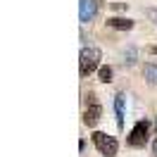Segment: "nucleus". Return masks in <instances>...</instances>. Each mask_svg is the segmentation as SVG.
Returning a JSON list of instances; mask_svg holds the SVG:
<instances>
[{"label":"nucleus","mask_w":157,"mask_h":157,"mask_svg":"<svg viewBox=\"0 0 157 157\" xmlns=\"http://www.w3.org/2000/svg\"><path fill=\"white\" fill-rule=\"evenodd\" d=\"M100 59H102V52L98 48H83L81 50V55H78V74H81V78H86L93 71H98L102 67Z\"/></svg>","instance_id":"f257e3e1"},{"label":"nucleus","mask_w":157,"mask_h":157,"mask_svg":"<svg viewBox=\"0 0 157 157\" xmlns=\"http://www.w3.org/2000/svg\"><path fill=\"white\" fill-rule=\"evenodd\" d=\"M93 145H95V150H98L100 155H105V157H114L117 150H119L117 138L105 133V131H95L93 133Z\"/></svg>","instance_id":"f03ea898"},{"label":"nucleus","mask_w":157,"mask_h":157,"mask_svg":"<svg viewBox=\"0 0 157 157\" xmlns=\"http://www.w3.org/2000/svg\"><path fill=\"white\" fill-rule=\"evenodd\" d=\"M147 140H150V121L140 119V121L133 124L131 133H128V145L131 147H145Z\"/></svg>","instance_id":"7ed1b4c3"},{"label":"nucleus","mask_w":157,"mask_h":157,"mask_svg":"<svg viewBox=\"0 0 157 157\" xmlns=\"http://www.w3.org/2000/svg\"><path fill=\"white\" fill-rule=\"evenodd\" d=\"M98 10H100V0H81L78 2V19L81 24H88L98 17Z\"/></svg>","instance_id":"20e7f679"},{"label":"nucleus","mask_w":157,"mask_h":157,"mask_svg":"<svg viewBox=\"0 0 157 157\" xmlns=\"http://www.w3.org/2000/svg\"><path fill=\"white\" fill-rule=\"evenodd\" d=\"M100 117H102V107H100V102H88V107L83 109V124L93 128L100 121Z\"/></svg>","instance_id":"39448f33"},{"label":"nucleus","mask_w":157,"mask_h":157,"mask_svg":"<svg viewBox=\"0 0 157 157\" xmlns=\"http://www.w3.org/2000/svg\"><path fill=\"white\" fill-rule=\"evenodd\" d=\"M107 26L117 29V31H128V29H133V19H128V17H109Z\"/></svg>","instance_id":"423d86ee"},{"label":"nucleus","mask_w":157,"mask_h":157,"mask_svg":"<svg viewBox=\"0 0 157 157\" xmlns=\"http://www.w3.org/2000/svg\"><path fill=\"white\" fill-rule=\"evenodd\" d=\"M124 102H126V95L117 93L114 95V114H117V126L119 128H124Z\"/></svg>","instance_id":"0eeeda50"},{"label":"nucleus","mask_w":157,"mask_h":157,"mask_svg":"<svg viewBox=\"0 0 157 157\" xmlns=\"http://www.w3.org/2000/svg\"><path fill=\"white\" fill-rule=\"evenodd\" d=\"M143 76L150 86H157V62H147L143 67Z\"/></svg>","instance_id":"6e6552de"},{"label":"nucleus","mask_w":157,"mask_h":157,"mask_svg":"<svg viewBox=\"0 0 157 157\" xmlns=\"http://www.w3.org/2000/svg\"><path fill=\"white\" fill-rule=\"evenodd\" d=\"M112 76H114V71H112V67H109V64H102V67L98 69V81H102V83H109V81H112Z\"/></svg>","instance_id":"1a4fd4ad"},{"label":"nucleus","mask_w":157,"mask_h":157,"mask_svg":"<svg viewBox=\"0 0 157 157\" xmlns=\"http://www.w3.org/2000/svg\"><path fill=\"white\" fill-rule=\"evenodd\" d=\"M136 57H138V50L133 48V45H128L126 50H124V64H136Z\"/></svg>","instance_id":"9d476101"},{"label":"nucleus","mask_w":157,"mask_h":157,"mask_svg":"<svg viewBox=\"0 0 157 157\" xmlns=\"http://www.w3.org/2000/svg\"><path fill=\"white\" fill-rule=\"evenodd\" d=\"M145 17L157 26V7H145Z\"/></svg>","instance_id":"9b49d317"},{"label":"nucleus","mask_w":157,"mask_h":157,"mask_svg":"<svg viewBox=\"0 0 157 157\" xmlns=\"http://www.w3.org/2000/svg\"><path fill=\"white\" fill-rule=\"evenodd\" d=\"M112 10H126V2H112Z\"/></svg>","instance_id":"f8f14e48"},{"label":"nucleus","mask_w":157,"mask_h":157,"mask_svg":"<svg viewBox=\"0 0 157 157\" xmlns=\"http://www.w3.org/2000/svg\"><path fill=\"white\" fill-rule=\"evenodd\" d=\"M147 52H150V55H157V45H150V48H147Z\"/></svg>","instance_id":"ddd939ff"},{"label":"nucleus","mask_w":157,"mask_h":157,"mask_svg":"<svg viewBox=\"0 0 157 157\" xmlns=\"http://www.w3.org/2000/svg\"><path fill=\"white\" fill-rule=\"evenodd\" d=\"M152 152L157 155V136H155V140H152Z\"/></svg>","instance_id":"4468645a"},{"label":"nucleus","mask_w":157,"mask_h":157,"mask_svg":"<svg viewBox=\"0 0 157 157\" xmlns=\"http://www.w3.org/2000/svg\"><path fill=\"white\" fill-rule=\"evenodd\" d=\"M155 131H157V119H155Z\"/></svg>","instance_id":"2eb2a0df"}]
</instances>
